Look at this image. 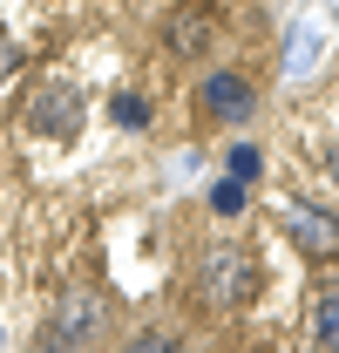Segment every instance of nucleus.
<instances>
[{
	"instance_id": "nucleus-3",
	"label": "nucleus",
	"mask_w": 339,
	"mask_h": 353,
	"mask_svg": "<svg viewBox=\"0 0 339 353\" xmlns=\"http://www.w3.org/2000/svg\"><path fill=\"white\" fill-rule=\"evenodd\" d=\"M285 231L305 259H339V218L319 204H285Z\"/></svg>"
},
{
	"instance_id": "nucleus-13",
	"label": "nucleus",
	"mask_w": 339,
	"mask_h": 353,
	"mask_svg": "<svg viewBox=\"0 0 339 353\" xmlns=\"http://www.w3.org/2000/svg\"><path fill=\"white\" fill-rule=\"evenodd\" d=\"M326 163H333V176H339V150H333V157H326Z\"/></svg>"
},
{
	"instance_id": "nucleus-2",
	"label": "nucleus",
	"mask_w": 339,
	"mask_h": 353,
	"mask_svg": "<svg viewBox=\"0 0 339 353\" xmlns=\"http://www.w3.org/2000/svg\"><path fill=\"white\" fill-rule=\"evenodd\" d=\"M109 326V299L95 285H68L54 299V326H48V353H82L95 347V333Z\"/></svg>"
},
{
	"instance_id": "nucleus-12",
	"label": "nucleus",
	"mask_w": 339,
	"mask_h": 353,
	"mask_svg": "<svg viewBox=\"0 0 339 353\" xmlns=\"http://www.w3.org/2000/svg\"><path fill=\"white\" fill-rule=\"evenodd\" d=\"M14 68H21V48H14V41H7V34H0V82H7Z\"/></svg>"
},
{
	"instance_id": "nucleus-9",
	"label": "nucleus",
	"mask_w": 339,
	"mask_h": 353,
	"mask_svg": "<svg viewBox=\"0 0 339 353\" xmlns=\"http://www.w3.org/2000/svg\"><path fill=\"white\" fill-rule=\"evenodd\" d=\"M258 170H265V157H258L251 143H238V150H231V176H238V183H251Z\"/></svg>"
},
{
	"instance_id": "nucleus-1",
	"label": "nucleus",
	"mask_w": 339,
	"mask_h": 353,
	"mask_svg": "<svg viewBox=\"0 0 339 353\" xmlns=\"http://www.w3.org/2000/svg\"><path fill=\"white\" fill-rule=\"evenodd\" d=\"M190 279H197V299H204V306L231 312V306H245V299L258 292V259L238 252V245H204Z\"/></svg>"
},
{
	"instance_id": "nucleus-6",
	"label": "nucleus",
	"mask_w": 339,
	"mask_h": 353,
	"mask_svg": "<svg viewBox=\"0 0 339 353\" xmlns=\"http://www.w3.org/2000/svg\"><path fill=\"white\" fill-rule=\"evenodd\" d=\"M163 41H170V54H183V61L204 54V48H211V14H204V7H176L163 21Z\"/></svg>"
},
{
	"instance_id": "nucleus-10",
	"label": "nucleus",
	"mask_w": 339,
	"mask_h": 353,
	"mask_svg": "<svg viewBox=\"0 0 339 353\" xmlns=\"http://www.w3.org/2000/svg\"><path fill=\"white\" fill-rule=\"evenodd\" d=\"M319 340L339 347V292H326V306H319Z\"/></svg>"
},
{
	"instance_id": "nucleus-4",
	"label": "nucleus",
	"mask_w": 339,
	"mask_h": 353,
	"mask_svg": "<svg viewBox=\"0 0 339 353\" xmlns=\"http://www.w3.org/2000/svg\"><path fill=\"white\" fill-rule=\"evenodd\" d=\"M28 123H34L41 136H75V123H82V95H75V88H61V82L34 88V102H28Z\"/></svg>"
},
{
	"instance_id": "nucleus-11",
	"label": "nucleus",
	"mask_w": 339,
	"mask_h": 353,
	"mask_svg": "<svg viewBox=\"0 0 339 353\" xmlns=\"http://www.w3.org/2000/svg\"><path fill=\"white\" fill-rule=\"evenodd\" d=\"M123 353H183V347H176L170 333H143V340H129Z\"/></svg>"
},
{
	"instance_id": "nucleus-7",
	"label": "nucleus",
	"mask_w": 339,
	"mask_h": 353,
	"mask_svg": "<svg viewBox=\"0 0 339 353\" xmlns=\"http://www.w3.org/2000/svg\"><path fill=\"white\" fill-rule=\"evenodd\" d=\"M109 116H116V130H143V123H150V95H136V88H123V95L109 102Z\"/></svg>"
},
{
	"instance_id": "nucleus-8",
	"label": "nucleus",
	"mask_w": 339,
	"mask_h": 353,
	"mask_svg": "<svg viewBox=\"0 0 339 353\" xmlns=\"http://www.w3.org/2000/svg\"><path fill=\"white\" fill-rule=\"evenodd\" d=\"M245 204H251V183H238V176H224V183L211 190V211H217V218H238Z\"/></svg>"
},
{
	"instance_id": "nucleus-5",
	"label": "nucleus",
	"mask_w": 339,
	"mask_h": 353,
	"mask_svg": "<svg viewBox=\"0 0 339 353\" xmlns=\"http://www.w3.org/2000/svg\"><path fill=\"white\" fill-rule=\"evenodd\" d=\"M204 109L211 116H224V123H251V109H258V95H251V82L245 75H231V68H217V75H204Z\"/></svg>"
}]
</instances>
